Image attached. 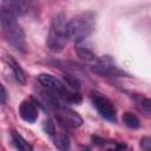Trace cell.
Listing matches in <instances>:
<instances>
[{"label": "cell", "mask_w": 151, "mask_h": 151, "mask_svg": "<svg viewBox=\"0 0 151 151\" xmlns=\"http://www.w3.org/2000/svg\"><path fill=\"white\" fill-rule=\"evenodd\" d=\"M140 147L143 149V150H145V151H149V150H151V138L149 137V136H145V137H143L142 139H140Z\"/></svg>", "instance_id": "ac0fdd59"}, {"label": "cell", "mask_w": 151, "mask_h": 151, "mask_svg": "<svg viewBox=\"0 0 151 151\" xmlns=\"http://www.w3.org/2000/svg\"><path fill=\"white\" fill-rule=\"evenodd\" d=\"M0 28L6 41L18 52L26 53L25 32L18 22V15L6 6H0Z\"/></svg>", "instance_id": "6da1fadb"}, {"label": "cell", "mask_w": 151, "mask_h": 151, "mask_svg": "<svg viewBox=\"0 0 151 151\" xmlns=\"http://www.w3.org/2000/svg\"><path fill=\"white\" fill-rule=\"evenodd\" d=\"M65 79H66V84L74 91H78L80 88V83L78 80V78L76 76H70V74H66L65 76Z\"/></svg>", "instance_id": "e0dca14e"}, {"label": "cell", "mask_w": 151, "mask_h": 151, "mask_svg": "<svg viewBox=\"0 0 151 151\" xmlns=\"http://www.w3.org/2000/svg\"><path fill=\"white\" fill-rule=\"evenodd\" d=\"M134 100H136V103L138 104V105H140V107L149 114L150 113V106H151V101H150V99L149 98H145V97H140V96H138V97H136L134 98Z\"/></svg>", "instance_id": "2e32d148"}, {"label": "cell", "mask_w": 151, "mask_h": 151, "mask_svg": "<svg viewBox=\"0 0 151 151\" xmlns=\"http://www.w3.org/2000/svg\"><path fill=\"white\" fill-rule=\"evenodd\" d=\"M93 71L100 76H120L123 72L114 65V61L110 55H104L101 58H98L97 61L92 65Z\"/></svg>", "instance_id": "52a82bcc"}, {"label": "cell", "mask_w": 151, "mask_h": 151, "mask_svg": "<svg viewBox=\"0 0 151 151\" xmlns=\"http://www.w3.org/2000/svg\"><path fill=\"white\" fill-rule=\"evenodd\" d=\"M55 109H57V119L61 126L74 129L83 125V118L76 111L66 106H63L60 104H58Z\"/></svg>", "instance_id": "8992f818"}, {"label": "cell", "mask_w": 151, "mask_h": 151, "mask_svg": "<svg viewBox=\"0 0 151 151\" xmlns=\"http://www.w3.org/2000/svg\"><path fill=\"white\" fill-rule=\"evenodd\" d=\"M6 97H7V93H6V90L4 87V85L0 83V101H5L6 100Z\"/></svg>", "instance_id": "d6986e66"}, {"label": "cell", "mask_w": 151, "mask_h": 151, "mask_svg": "<svg viewBox=\"0 0 151 151\" xmlns=\"http://www.w3.org/2000/svg\"><path fill=\"white\" fill-rule=\"evenodd\" d=\"M66 26H67V20H66V14L64 12H60L52 18L46 40V45L50 51L58 53L64 50L68 39Z\"/></svg>", "instance_id": "277c9868"}, {"label": "cell", "mask_w": 151, "mask_h": 151, "mask_svg": "<svg viewBox=\"0 0 151 151\" xmlns=\"http://www.w3.org/2000/svg\"><path fill=\"white\" fill-rule=\"evenodd\" d=\"M76 52H77V54H78V57L81 59V60H84L85 63H88V64H94L96 61H97V55L90 50V48H87V47H84V46H77L76 47Z\"/></svg>", "instance_id": "7c38bea8"}, {"label": "cell", "mask_w": 151, "mask_h": 151, "mask_svg": "<svg viewBox=\"0 0 151 151\" xmlns=\"http://www.w3.org/2000/svg\"><path fill=\"white\" fill-rule=\"evenodd\" d=\"M91 100H92L94 109L97 110V112L99 113V116L101 118H104L107 122L116 123L117 110H116V106L113 105V103L107 97L103 96L99 92H92L91 93Z\"/></svg>", "instance_id": "5b68a950"}, {"label": "cell", "mask_w": 151, "mask_h": 151, "mask_svg": "<svg viewBox=\"0 0 151 151\" xmlns=\"http://www.w3.org/2000/svg\"><path fill=\"white\" fill-rule=\"evenodd\" d=\"M123 119V123L126 127L129 129H132V130H136V129H139L140 127V122L138 119V117L132 113V112H125L122 117Z\"/></svg>", "instance_id": "4fadbf2b"}, {"label": "cell", "mask_w": 151, "mask_h": 151, "mask_svg": "<svg viewBox=\"0 0 151 151\" xmlns=\"http://www.w3.org/2000/svg\"><path fill=\"white\" fill-rule=\"evenodd\" d=\"M19 116L21 117L22 120L26 123H35L38 117H39V110L38 105L34 100L32 99H25L20 103L19 105Z\"/></svg>", "instance_id": "ba28073f"}, {"label": "cell", "mask_w": 151, "mask_h": 151, "mask_svg": "<svg viewBox=\"0 0 151 151\" xmlns=\"http://www.w3.org/2000/svg\"><path fill=\"white\" fill-rule=\"evenodd\" d=\"M38 80L42 85V87H45L47 91H50L57 98L64 100L65 103H68V104H79L83 100V98L78 93V91L70 90L60 79H58L57 77H54L52 74L41 73V74L38 76Z\"/></svg>", "instance_id": "3957f363"}, {"label": "cell", "mask_w": 151, "mask_h": 151, "mask_svg": "<svg viewBox=\"0 0 151 151\" xmlns=\"http://www.w3.org/2000/svg\"><path fill=\"white\" fill-rule=\"evenodd\" d=\"M54 139V145L57 149L59 150H67L70 149V145H71V142H70V138L66 133H55L53 137Z\"/></svg>", "instance_id": "5bb4252c"}, {"label": "cell", "mask_w": 151, "mask_h": 151, "mask_svg": "<svg viewBox=\"0 0 151 151\" xmlns=\"http://www.w3.org/2000/svg\"><path fill=\"white\" fill-rule=\"evenodd\" d=\"M96 26V13L91 11L81 12L67 21L66 31L67 38L76 44L84 41L93 31Z\"/></svg>", "instance_id": "7a4b0ae2"}, {"label": "cell", "mask_w": 151, "mask_h": 151, "mask_svg": "<svg viewBox=\"0 0 151 151\" xmlns=\"http://www.w3.org/2000/svg\"><path fill=\"white\" fill-rule=\"evenodd\" d=\"M33 5V0H4V6L15 15H25Z\"/></svg>", "instance_id": "9c48e42d"}, {"label": "cell", "mask_w": 151, "mask_h": 151, "mask_svg": "<svg viewBox=\"0 0 151 151\" xmlns=\"http://www.w3.org/2000/svg\"><path fill=\"white\" fill-rule=\"evenodd\" d=\"M5 60H6L7 65L11 67L17 83H19L20 85H25L26 84V80H27V77H26V73H25L24 68L21 67V65L12 55H6L5 57Z\"/></svg>", "instance_id": "30bf717a"}, {"label": "cell", "mask_w": 151, "mask_h": 151, "mask_svg": "<svg viewBox=\"0 0 151 151\" xmlns=\"http://www.w3.org/2000/svg\"><path fill=\"white\" fill-rule=\"evenodd\" d=\"M11 138H12V143H13V145L18 149V150H20V151H31L33 147L28 144V142L21 136V134H19L17 131H14V130H12L11 131Z\"/></svg>", "instance_id": "8fae6325"}, {"label": "cell", "mask_w": 151, "mask_h": 151, "mask_svg": "<svg viewBox=\"0 0 151 151\" xmlns=\"http://www.w3.org/2000/svg\"><path fill=\"white\" fill-rule=\"evenodd\" d=\"M42 130L45 133H47L50 137H53L57 132H55V125L51 119H45L42 123Z\"/></svg>", "instance_id": "9a60e30c"}]
</instances>
